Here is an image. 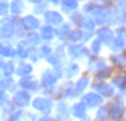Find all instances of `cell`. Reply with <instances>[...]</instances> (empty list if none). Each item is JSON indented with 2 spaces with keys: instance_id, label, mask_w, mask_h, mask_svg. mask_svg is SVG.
I'll list each match as a JSON object with an SVG mask.
<instances>
[{
  "instance_id": "cell-7",
  "label": "cell",
  "mask_w": 126,
  "mask_h": 121,
  "mask_svg": "<svg viewBox=\"0 0 126 121\" xmlns=\"http://www.w3.org/2000/svg\"><path fill=\"white\" fill-rule=\"evenodd\" d=\"M32 108L37 111H45L47 113L50 108H52V100L48 99V97H36L32 100Z\"/></svg>"
},
{
  "instance_id": "cell-17",
  "label": "cell",
  "mask_w": 126,
  "mask_h": 121,
  "mask_svg": "<svg viewBox=\"0 0 126 121\" xmlns=\"http://www.w3.org/2000/svg\"><path fill=\"white\" fill-rule=\"evenodd\" d=\"M31 71H32V66L29 65V63H21V65L18 66V74H21V76H29Z\"/></svg>"
},
{
  "instance_id": "cell-10",
  "label": "cell",
  "mask_w": 126,
  "mask_h": 121,
  "mask_svg": "<svg viewBox=\"0 0 126 121\" xmlns=\"http://www.w3.org/2000/svg\"><path fill=\"white\" fill-rule=\"evenodd\" d=\"M39 36H41L42 40H45V42H52L53 37H55V29H53V26L50 24H45L41 28V31H39Z\"/></svg>"
},
{
  "instance_id": "cell-11",
  "label": "cell",
  "mask_w": 126,
  "mask_h": 121,
  "mask_svg": "<svg viewBox=\"0 0 126 121\" xmlns=\"http://www.w3.org/2000/svg\"><path fill=\"white\" fill-rule=\"evenodd\" d=\"M70 115H71V108H68L66 102H60L57 105V120L65 121V120H68Z\"/></svg>"
},
{
  "instance_id": "cell-9",
  "label": "cell",
  "mask_w": 126,
  "mask_h": 121,
  "mask_svg": "<svg viewBox=\"0 0 126 121\" xmlns=\"http://www.w3.org/2000/svg\"><path fill=\"white\" fill-rule=\"evenodd\" d=\"M23 24H24L26 31H29V32L41 29V21L37 19V16H36V15H28L26 18L23 19Z\"/></svg>"
},
{
  "instance_id": "cell-16",
  "label": "cell",
  "mask_w": 126,
  "mask_h": 121,
  "mask_svg": "<svg viewBox=\"0 0 126 121\" xmlns=\"http://www.w3.org/2000/svg\"><path fill=\"white\" fill-rule=\"evenodd\" d=\"M78 74H79V65L78 63H70V65H66V68H65V76H66L68 79L78 76Z\"/></svg>"
},
{
  "instance_id": "cell-12",
  "label": "cell",
  "mask_w": 126,
  "mask_h": 121,
  "mask_svg": "<svg viewBox=\"0 0 126 121\" xmlns=\"http://www.w3.org/2000/svg\"><path fill=\"white\" fill-rule=\"evenodd\" d=\"M95 121H110V110H108V105L102 103L100 106H97Z\"/></svg>"
},
{
  "instance_id": "cell-13",
  "label": "cell",
  "mask_w": 126,
  "mask_h": 121,
  "mask_svg": "<svg viewBox=\"0 0 126 121\" xmlns=\"http://www.w3.org/2000/svg\"><path fill=\"white\" fill-rule=\"evenodd\" d=\"M91 86V77L87 76V74H84V76H81L76 82H74V89H76V92L78 94H82V92L86 91V89Z\"/></svg>"
},
{
  "instance_id": "cell-3",
  "label": "cell",
  "mask_w": 126,
  "mask_h": 121,
  "mask_svg": "<svg viewBox=\"0 0 126 121\" xmlns=\"http://www.w3.org/2000/svg\"><path fill=\"white\" fill-rule=\"evenodd\" d=\"M108 65L118 73H123L126 70V57L123 55V52L120 53H110L108 55Z\"/></svg>"
},
{
  "instance_id": "cell-8",
  "label": "cell",
  "mask_w": 126,
  "mask_h": 121,
  "mask_svg": "<svg viewBox=\"0 0 126 121\" xmlns=\"http://www.w3.org/2000/svg\"><path fill=\"white\" fill-rule=\"evenodd\" d=\"M60 8H62V13L71 15L73 11L79 10V0H62L60 2Z\"/></svg>"
},
{
  "instance_id": "cell-15",
  "label": "cell",
  "mask_w": 126,
  "mask_h": 121,
  "mask_svg": "<svg viewBox=\"0 0 126 121\" xmlns=\"http://www.w3.org/2000/svg\"><path fill=\"white\" fill-rule=\"evenodd\" d=\"M102 48H104L102 40L97 39V37H92V40H91V47H89V52L92 53V55H99L100 52H102Z\"/></svg>"
},
{
  "instance_id": "cell-22",
  "label": "cell",
  "mask_w": 126,
  "mask_h": 121,
  "mask_svg": "<svg viewBox=\"0 0 126 121\" xmlns=\"http://www.w3.org/2000/svg\"><path fill=\"white\" fill-rule=\"evenodd\" d=\"M84 2H94V0H84Z\"/></svg>"
},
{
  "instance_id": "cell-21",
  "label": "cell",
  "mask_w": 126,
  "mask_h": 121,
  "mask_svg": "<svg viewBox=\"0 0 126 121\" xmlns=\"http://www.w3.org/2000/svg\"><path fill=\"white\" fill-rule=\"evenodd\" d=\"M123 121H126V113H125V118H123Z\"/></svg>"
},
{
  "instance_id": "cell-18",
  "label": "cell",
  "mask_w": 126,
  "mask_h": 121,
  "mask_svg": "<svg viewBox=\"0 0 126 121\" xmlns=\"http://www.w3.org/2000/svg\"><path fill=\"white\" fill-rule=\"evenodd\" d=\"M115 36L116 37H121V39L126 40V26H115Z\"/></svg>"
},
{
  "instance_id": "cell-14",
  "label": "cell",
  "mask_w": 126,
  "mask_h": 121,
  "mask_svg": "<svg viewBox=\"0 0 126 121\" xmlns=\"http://www.w3.org/2000/svg\"><path fill=\"white\" fill-rule=\"evenodd\" d=\"M86 111H87V106H86V103L82 102H76L73 106H71V115L73 116H76V118H82V116H86Z\"/></svg>"
},
{
  "instance_id": "cell-1",
  "label": "cell",
  "mask_w": 126,
  "mask_h": 121,
  "mask_svg": "<svg viewBox=\"0 0 126 121\" xmlns=\"http://www.w3.org/2000/svg\"><path fill=\"white\" fill-rule=\"evenodd\" d=\"M108 105V110H110V121H123L126 113V103L125 99H120V97H115L111 99Z\"/></svg>"
},
{
  "instance_id": "cell-20",
  "label": "cell",
  "mask_w": 126,
  "mask_h": 121,
  "mask_svg": "<svg viewBox=\"0 0 126 121\" xmlns=\"http://www.w3.org/2000/svg\"><path fill=\"white\" fill-rule=\"evenodd\" d=\"M123 55H125V57H126V48H125V50H123Z\"/></svg>"
},
{
  "instance_id": "cell-6",
  "label": "cell",
  "mask_w": 126,
  "mask_h": 121,
  "mask_svg": "<svg viewBox=\"0 0 126 121\" xmlns=\"http://www.w3.org/2000/svg\"><path fill=\"white\" fill-rule=\"evenodd\" d=\"M44 19L50 26H60L63 23V15L57 10H45L44 11Z\"/></svg>"
},
{
  "instance_id": "cell-19",
  "label": "cell",
  "mask_w": 126,
  "mask_h": 121,
  "mask_svg": "<svg viewBox=\"0 0 126 121\" xmlns=\"http://www.w3.org/2000/svg\"><path fill=\"white\" fill-rule=\"evenodd\" d=\"M123 77H125V86H126V70L123 71Z\"/></svg>"
},
{
  "instance_id": "cell-5",
  "label": "cell",
  "mask_w": 126,
  "mask_h": 121,
  "mask_svg": "<svg viewBox=\"0 0 126 121\" xmlns=\"http://www.w3.org/2000/svg\"><path fill=\"white\" fill-rule=\"evenodd\" d=\"M104 97L99 95L97 92H87V94H84V97H82V102L86 103V106L87 108H97V106H100L102 103H104Z\"/></svg>"
},
{
  "instance_id": "cell-4",
  "label": "cell",
  "mask_w": 126,
  "mask_h": 121,
  "mask_svg": "<svg viewBox=\"0 0 126 121\" xmlns=\"http://www.w3.org/2000/svg\"><path fill=\"white\" fill-rule=\"evenodd\" d=\"M68 55L74 60L84 58V57L89 55V48H86L81 42H78V44H70L68 45Z\"/></svg>"
},
{
  "instance_id": "cell-2",
  "label": "cell",
  "mask_w": 126,
  "mask_h": 121,
  "mask_svg": "<svg viewBox=\"0 0 126 121\" xmlns=\"http://www.w3.org/2000/svg\"><path fill=\"white\" fill-rule=\"evenodd\" d=\"M95 37L100 39V40H102V44L108 47V45L111 44V40L115 39V29H113L110 24L99 26V29L95 31Z\"/></svg>"
}]
</instances>
